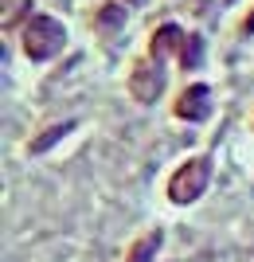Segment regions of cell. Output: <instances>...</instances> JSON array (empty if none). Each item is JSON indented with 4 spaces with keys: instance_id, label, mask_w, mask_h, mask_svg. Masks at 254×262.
Returning a JSON list of instances; mask_svg holds the SVG:
<instances>
[{
    "instance_id": "obj_1",
    "label": "cell",
    "mask_w": 254,
    "mask_h": 262,
    "mask_svg": "<svg viewBox=\"0 0 254 262\" xmlns=\"http://www.w3.org/2000/svg\"><path fill=\"white\" fill-rule=\"evenodd\" d=\"M63 43H66V32H63V24L51 20V16H35L24 28V51L32 59H51L55 51H63Z\"/></svg>"
},
{
    "instance_id": "obj_2",
    "label": "cell",
    "mask_w": 254,
    "mask_h": 262,
    "mask_svg": "<svg viewBox=\"0 0 254 262\" xmlns=\"http://www.w3.org/2000/svg\"><path fill=\"white\" fill-rule=\"evenodd\" d=\"M207 176H211V164L203 161V157L184 161L176 168V176L168 180V196H172V204H192V200H199V196H203V188H207Z\"/></svg>"
},
{
    "instance_id": "obj_3",
    "label": "cell",
    "mask_w": 254,
    "mask_h": 262,
    "mask_svg": "<svg viewBox=\"0 0 254 262\" xmlns=\"http://www.w3.org/2000/svg\"><path fill=\"white\" fill-rule=\"evenodd\" d=\"M160 90H165V71L160 63H137L129 75V94L137 102H156L160 98Z\"/></svg>"
},
{
    "instance_id": "obj_4",
    "label": "cell",
    "mask_w": 254,
    "mask_h": 262,
    "mask_svg": "<svg viewBox=\"0 0 254 262\" xmlns=\"http://www.w3.org/2000/svg\"><path fill=\"white\" fill-rule=\"evenodd\" d=\"M207 114H211V94H207V86H203V82H192V86L180 94V102H176V118L199 121V118H207Z\"/></svg>"
},
{
    "instance_id": "obj_5",
    "label": "cell",
    "mask_w": 254,
    "mask_h": 262,
    "mask_svg": "<svg viewBox=\"0 0 254 262\" xmlns=\"http://www.w3.org/2000/svg\"><path fill=\"white\" fill-rule=\"evenodd\" d=\"M184 39H188V35L180 32L176 24H168V28H160V32L153 35V55L160 59V55H165V51H172V47H184Z\"/></svg>"
},
{
    "instance_id": "obj_6",
    "label": "cell",
    "mask_w": 254,
    "mask_h": 262,
    "mask_svg": "<svg viewBox=\"0 0 254 262\" xmlns=\"http://www.w3.org/2000/svg\"><path fill=\"white\" fill-rule=\"evenodd\" d=\"M160 239H165V235H160V231H149V235H145V239L137 243V247H133L129 262H153V254L160 251Z\"/></svg>"
},
{
    "instance_id": "obj_7",
    "label": "cell",
    "mask_w": 254,
    "mask_h": 262,
    "mask_svg": "<svg viewBox=\"0 0 254 262\" xmlns=\"http://www.w3.org/2000/svg\"><path fill=\"white\" fill-rule=\"evenodd\" d=\"M203 39L199 35H192V39H184V55H180V63H184V71H192V67H199V59H203Z\"/></svg>"
},
{
    "instance_id": "obj_8",
    "label": "cell",
    "mask_w": 254,
    "mask_h": 262,
    "mask_svg": "<svg viewBox=\"0 0 254 262\" xmlns=\"http://www.w3.org/2000/svg\"><path fill=\"white\" fill-rule=\"evenodd\" d=\"M63 133H66V125H55V129H47L43 137H35V141H32V149H35V153H43V149H51V141H59Z\"/></svg>"
},
{
    "instance_id": "obj_9",
    "label": "cell",
    "mask_w": 254,
    "mask_h": 262,
    "mask_svg": "<svg viewBox=\"0 0 254 262\" xmlns=\"http://www.w3.org/2000/svg\"><path fill=\"white\" fill-rule=\"evenodd\" d=\"M118 24H122V8H102V28H118Z\"/></svg>"
},
{
    "instance_id": "obj_10",
    "label": "cell",
    "mask_w": 254,
    "mask_h": 262,
    "mask_svg": "<svg viewBox=\"0 0 254 262\" xmlns=\"http://www.w3.org/2000/svg\"><path fill=\"white\" fill-rule=\"evenodd\" d=\"M246 28H250V32H254V12H250V20H246Z\"/></svg>"
}]
</instances>
